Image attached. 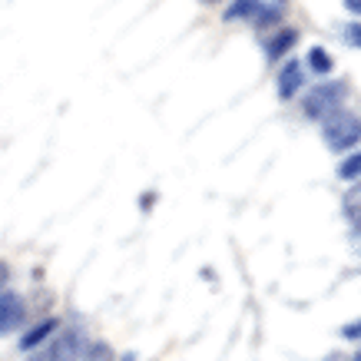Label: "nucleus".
<instances>
[{"label":"nucleus","instance_id":"13","mask_svg":"<svg viewBox=\"0 0 361 361\" xmlns=\"http://www.w3.org/2000/svg\"><path fill=\"white\" fill-rule=\"evenodd\" d=\"M345 40H348L351 47H361V23H348V27H345Z\"/></svg>","mask_w":361,"mask_h":361},{"label":"nucleus","instance_id":"1","mask_svg":"<svg viewBox=\"0 0 361 361\" xmlns=\"http://www.w3.org/2000/svg\"><path fill=\"white\" fill-rule=\"evenodd\" d=\"M322 140L331 153H345V149H355L361 142V120L355 113H331L329 120L322 123Z\"/></svg>","mask_w":361,"mask_h":361},{"label":"nucleus","instance_id":"5","mask_svg":"<svg viewBox=\"0 0 361 361\" xmlns=\"http://www.w3.org/2000/svg\"><path fill=\"white\" fill-rule=\"evenodd\" d=\"M302 87H305V70H302V63H298V60H285V63L279 66V77H275L279 97L292 99L295 93H302Z\"/></svg>","mask_w":361,"mask_h":361},{"label":"nucleus","instance_id":"12","mask_svg":"<svg viewBox=\"0 0 361 361\" xmlns=\"http://www.w3.org/2000/svg\"><path fill=\"white\" fill-rule=\"evenodd\" d=\"M338 176H341V179H348V183H358V179H361V149H358V153H351L348 159L338 166Z\"/></svg>","mask_w":361,"mask_h":361},{"label":"nucleus","instance_id":"7","mask_svg":"<svg viewBox=\"0 0 361 361\" xmlns=\"http://www.w3.org/2000/svg\"><path fill=\"white\" fill-rule=\"evenodd\" d=\"M295 44H298V33L295 30H282V33H275V37L265 40V54H269V60H279V56H285Z\"/></svg>","mask_w":361,"mask_h":361},{"label":"nucleus","instance_id":"17","mask_svg":"<svg viewBox=\"0 0 361 361\" xmlns=\"http://www.w3.org/2000/svg\"><path fill=\"white\" fill-rule=\"evenodd\" d=\"M345 11H348V13H361V0H345Z\"/></svg>","mask_w":361,"mask_h":361},{"label":"nucleus","instance_id":"4","mask_svg":"<svg viewBox=\"0 0 361 361\" xmlns=\"http://www.w3.org/2000/svg\"><path fill=\"white\" fill-rule=\"evenodd\" d=\"M23 318H27V302H23V295L4 288V292H0V335H13V331L23 325Z\"/></svg>","mask_w":361,"mask_h":361},{"label":"nucleus","instance_id":"2","mask_svg":"<svg viewBox=\"0 0 361 361\" xmlns=\"http://www.w3.org/2000/svg\"><path fill=\"white\" fill-rule=\"evenodd\" d=\"M341 99H345V87H341V83H318L315 90H308V93H305L302 110H305L308 120L325 123L331 113H338Z\"/></svg>","mask_w":361,"mask_h":361},{"label":"nucleus","instance_id":"14","mask_svg":"<svg viewBox=\"0 0 361 361\" xmlns=\"http://www.w3.org/2000/svg\"><path fill=\"white\" fill-rule=\"evenodd\" d=\"M341 335H345L348 341L361 338V322H351V325H345V329H341Z\"/></svg>","mask_w":361,"mask_h":361},{"label":"nucleus","instance_id":"16","mask_svg":"<svg viewBox=\"0 0 361 361\" xmlns=\"http://www.w3.org/2000/svg\"><path fill=\"white\" fill-rule=\"evenodd\" d=\"M7 279H11V265L0 262V292H4V285H7Z\"/></svg>","mask_w":361,"mask_h":361},{"label":"nucleus","instance_id":"18","mask_svg":"<svg viewBox=\"0 0 361 361\" xmlns=\"http://www.w3.org/2000/svg\"><path fill=\"white\" fill-rule=\"evenodd\" d=\"M351 242H355V249H358V255H361V226L355 229V235H351Z\"/></svg>","mask_w":361,"mask_h":361},{"label":"nucleus","instance_id":"20","mask_svg":"<svg viewBox=\"0 0 361 361\" xmlns=\"http://www.w3.org/2000/svg\"><path fill=\"white\" fill-rule=\"evenodd\" d=\"M348 361H361V355H355V358H348Z\"/></svg>","mask_w":361,"mask_h":361},{"label":"nucleus","instance_id":"11","mask_svg":"<svg viewBox=\"0 0 361 361\" xmlns=\"http://www.w3.org/2000/svg\"><path fill=\"white\" fill-rule=\"evenodd\" d=\"M80 361H113V348L106 345V341H87V348H83Z\"/></svg>","mask_w":361,"mask_h":361},{"label":"nucleus","instance_id":"19","mask_svg":"<svg viewBox=\"0 0 361 361\" xmlns=\"http://www.w3.org/2000/svg\"><path fill=\"white\" fill-rule=\"evenodd\" d=\"M202 4H219V0H202Z\"/></svg>","mask_w":361,"mask_h":361},{"label":"nucleus","instance_id":"15","mask_svg":"<svg viewBox=\"0 0 361 361\" xmlns=\"http://www.w3.org/2000/svg\"><path fill=\"white\" fill-rule=\"evenodd\" d=\"M23 361H50V355H47V348H37V351H27Z\"/></svg>","mask_w":361,"mask_h":361},{"label":"nucleus","instance_id":"10","mask_svg":"<svg viewBox=\"0 0 361 361\" xmlns=\"http://www.w3.org/2000/svg\"><path fill=\"white\" fill-rule=\"evenodd\" d=\"M308 66H312L315 73H331L335 60H331V54L325 47H312V50H308Z\"/></svg>","mask_w":361,"mask_h":361},{"label":"nucleus","instance_id":"21","mask_svg":"<svg viewBox=\"0 0 361 361\" xmlns=\"http://www.w3.org/2000/svg\"><path fill=\"white\" fill-rule=\"evenodd\" d=\"M338 358H341V355H331V361H338Z\"/></svg>","mask_w":361,"mask_h":361},{"label":"nucleus","instance_id":"8","mask_svg":"<svg viewBox=\"0 0 361 361\" xmlns=\"http://www.w3.org/2000/svg\"><path fill=\"white\" fill-rule=\"evenodd\" d=\"M341 209H345V216H348V222L358 229L361 226V183H355V186L345 192V199H341Z\"/></svg>","mask_w":361,"mask_h":361},{"label":"nucleus","instance_id":"6","mask_svg":"<svg viewBox=\"0 0 361 361\" xmlns=\"http://www.w3.org/2000/svg\"><path fill=\"white\" fill-rule=\"evenodd\" d=\"M56 331H60V318H44V322H37V325H33L27 335H20V348L23 351L44 348V345L54 338Z\"/></svg>","mask_w":361,"mask_h":361},{"label":"nucleus","instance_id":"3","mask_svg":"<svg viewBox=\"0 0 361 361\" xmlns=\"http://www.w3.org/2000/svg\"><path fill=\"white\" fill-rule=\"evenodd\" d=\"M44 348L50 355V361H80V355L87 348V338H83L80 329H63V331H56Z\"/></svg>","mask_w":361,"mask_h":361},{"label":"nucleus","instance_id":"9","mask_svg":"<svg viewBox=\"0 0 361 361\" xmlns=\"http://www.w3.org/2000/svg\"><path fill=\"white\" fill-rule=\"evenodd\" d=\"M262 11V4L259 0H235L226 7V20H242V17H255V13Z\"/></svg>","mask_w":361,"mask_h":361}]
</instances>
